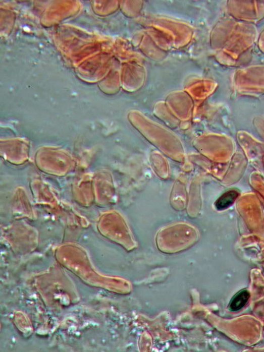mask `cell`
<instances>
[{"label": "cell", "mask_w": 264, "mask_h": 352, "mask_svg": "<svg viewBox=\"0 0 264 352\" xmlns=\"http://www.w3.org/2000/svg\"><path fill=\"white\" fill-rule=\"evenodd\" d=\"M239 196L237 190L232 189L225 193L218 199L215 203V208L218 211L224 210L231 206Z\"/></svg>", "instance_id": "1"}, {"label": "cell", "mask_w": 264, "mask_h": 352, "mask_svg": "<svg viewBox=\"0 0 264 352\" xmlns=\"http://www.w3.org/2000/svg\"><path fill=\"white\" fill-rule=\"evenodd\" d=\"M250 294L247 290H242L237 292L232 298L228 306L232 312H238L243 309L248 302Z\"/></svg>", "instance_id": "2"}]
</instances>
